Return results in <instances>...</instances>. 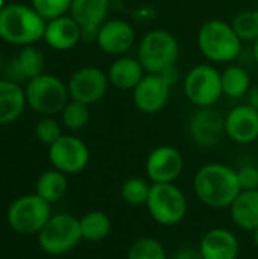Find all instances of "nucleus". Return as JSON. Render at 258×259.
I'll list each match as a JSON object with an SVG mask.
<instances>
[{"mask_svg": "<svg viewBox=\"0 0 258 259\" xmlns=\"http://www.w3.org/2000/svg\"><path fill=\"white\" fill-rule=\"evenodd\" d=\"M109 85L120 91H132L140 80L144 77L146 71L138 61L132 56H119L106 71Z\"/></svg>", "mask_w": 258, "mask_h": 259, "instance_id": "nucleus-20", "label": "nucleus"}, {"mask_svg": "<svg viewBox=\"0 0 258 259\" xmlns=\"http://www.w3.org/2000/svg\"><path fill=\"white\" fill-rule=\"evenodd\" d=\"M128 259H167V253L158 240L143 237L131 244L128 250Z\"/></svg>", "mask_w": 258, "mask_h": 259, "instance_id": "nucleus-30", "label": "nucleus"}, {"mask_svg": "<svg viewBox=\"0 0 258 259\" xmlns=\"http://www.w3.org/2000/svg\"><path fill=\"white\" fill-rule=\"evenodd\" d=\"M50 217V203L38 194L21 196L8 209L9 226L21 235H38Z\"/></svg>", "mask_w": 258, "mask_h": 259, "instance_id": "nucleus-9", "label": "nucleus"}, {"mask_svg": "<svg viewBox=\"0 0 258 259\" xmlns=\"http://www.w3.org/2000/svg\"><path fill=\"white\" fill-rule=\"evenodd\" d=\"M239 250L237 237L225 228L210 229L199 243V252L204 259H237Z\"/></svg>", "mask_w": 258, "mask_h": 259, "instance_id": "nucleus-19", "label": "nucleus"}, {"mask_svg": "<svg viewBox=\"0 0 258 259\" xmlns=\"http://www.w3.org/2000/svg\"><path fill=\"white\" fill-rule=\"evenodd\" d=\"M108 74L94 65H87L76 70L67 83L70 99L82 102L88 106L102 100L108 91Z\"/></svg>", "mask_w": 258, "mask_h": 259, "instance_id": "nucleus-11", "label": "nucleus"}, {"mask_svg": "<svg viewBox=\"0 0 258 259\" xmlns=\"http://www.w3.org/2000/svg\"><path fill=\"white\" fill-rule=\"evenodd\" d=\"M61 120L68 131H81L90 121V108L82 102L70 100L61 111Z\"/></svg>", "mask_w": 258, "mask_h": 259, "instance_id": "nucleus-27", "label": "nucleus"}, {"mask_svg": "<svg viewBox=\"0 0 258 259\" xmlns=\"http://www.w3.org/2000/svg\"><path fill=\"white\" fill-rule=\"evenodd\" d=\"M182 87L186 97L196 108H213L224 96L220 71L210 64L192 67L184 77Z\"/></svg>", "mask_w": 258, "mask_h": 259, "instance_id": "nucleus-8", "label": "nucleus"}, {"mask_svg": "<svg viewBox=\"0 0 258 259\" xmlns=\"http://www.w3.org/2000/svg\"><path fill=\"white\" fill-rule=\"evenodd\" d=\"M137 33L135 27L122 18L106 20L97 33L96 44L99 49L108 55L123 56L135 46Z\"/></svg>", "mask_w": 258, "mask_h": 259, "instance_id": "nucleus-13", "label": "nucleus"}, {"mask_svg": "<svg viewBox=\"0 0 258 259\" xmlns=\"http://www.w3.org/2000/svg\"><path fill=\"white\" fill-rule=\"evenodd\" d=\"M233 223L248 232L258 228V190H242L230 206Z\"/></svg>", "mask_w": 258, "mask_h": 259, "instance_id": "nucleus-22", "label": "nucleus"}, {"mask_svg": "<svg viewBox=\"0 0 258 259\" xmlns=\"http://www.w3.org/2000/svg\"><path fill=\"white\" fill-rule=\"evenodd\" d=\"M32 8L46 20H53L70 12L73 0H30Z\"/></svg>", "mask_w": 258, "mask_h": 259, "instance_id": "nucleus-31", "label": "nucleus"}, {"mask_svg": "<svg viewBox=\"0 0 258 259\" xmlns=\"http://www.w3.org/2000/svg\"><path fill=\"white\" fill-rule=\"evenodd\" d=\"M3 6H5V2H3V0H0V9H2Z\"/></svg>", "mask_w": 258, "mask_h": 259, "instance_id": "nucleus-39", "label": "nucleus"}, {"mask_svg": "<svg viewBox=\"0 0 258 259\" xmlns=\"http://www.w3.org/2000/svg\"><path fill=\"white\" fill-rule=\"evenodd\" d=\"M82 240L90 243H99L105 240L111 232V219L102 211H90L79 219Z\"/></svg>", "mask_w": 258, "mask_h": 259, "instance_id": "nucleus-26", "label": "nucleus"}, {"mask_svg": "<svg viewBox=\"0 0 258 259\" xmlns=\"http://www.w3.org/2000/svg\"><path fill=\"white\" fill-rule=\"evenodd\" d=\"M35 188H36L35 194H38L41 199H44L49 203H55L65 196L68 182L62 171L53 168L40 175Z\"/></svg>", "mask_w": 258, "mask_h": 259, "instance_id": "nucleus-25", "label": "nucleus"}, {"mask_svg": "<svg viewBox=\"0 0 258 259\" xmlns=\"http://www.w3.org/2000/svg\"><path fill=\"white\" fill-rule=\"evenodd\" d=\"M173 259H204V256L201 255V252H199V249L198 250H195V249H192V247H187V249H181Z\"/></svg>", "mask_w": 258, "mask_h": 259, "instance_id": "nucleus-35", "label": "nucleus"}, {"mask_svg": "<svg viewBox=\"0 0 258 259\" xmlns=\"http://www.w3.org/2000/svg\"><path fill=\"white\" fill-rule=\"evenodd\" d=\"M198 47L205 59L213 64H230L242 52V39L231 23L213 18L205 21L198 32Z\"/></svg>", "mask_w": 258, "mask_h": 259, "instance_id": "nucleus-3", "label": "nucleus"}, {"mask_svg": "<svg viewBox=\"0 0 258 259\" xmlns=\"http://www.w3.org/2000/svg\"><path fill=\"white\" fill-rule=\"evenodd\" d=\"M111 0H73L70 15L81 26L82 41H94L100 26L106 21Z\"/></svg>", "mask_w": 258, "mask_h": 259, "instance_id": "nucleus-16", "label": "nucleus"}, {"mask_svg": "<svg viewBox=\"0 0 258 259\" xmlns=\"http://www.w3.org/2000/svg\"><path fill=\"white\" fill-rule=\"evenodd\" d=\"M82 240L79 219L71 214H56L49 219L38 234L41 250L52 256L73 250Z\"/></svg>", "mask_w": 258, "mask_h": 259, "instance_id": "nucleus-6", "label": "nucleus"}, {"mask_svg": "<svg viewBox=\"0 0 258 259\" xmlns=\"http://www.w3.org/2000/svg\"><path fill=\"white\" fill-rule=\"evenodd\" d=\"M193 190L204 205L214 209L230 208L242 191L237 170L220 162L202 165L193 178Z\"/></svg>", "mask_w": 258, "mask_h": 259, "instance_id": "nucleus-1", "label": "nucleus"}, {"mask_svg": "<svg viewBox=\"0 0 258 259\" xmlns=\"http://www.w3.org/2000/svg\"><path fill=\"white\" fill-rule=\"evenodd\" d=\"M47 21L32 8L21 3L0 9V38L14 46H32L44 36Z\"/></svg>", "mask_w": 258, "mask_h": 259, "instance_id": "nucleus-2", "label": "nucleus"}, {"mask_svg": "<svg viewBox=\"0 0 258 259\" xmlns=\"http://www.w3.org/2000/svg\"><path fill=\"white\" fill-rule=\"evenodd\" d=\"M222 79V91L224 96L230 99H242L248 96L252 83L249 73L242 65H228L224 71H220Z\"/></svg>", "mask_w": 258, "mask_h": 259, "instance_id": "nucleus-24", "label": "nucleus"}, {"mask_svg": "<svg viewBox=\"0 0 258 259\" xmlns=\"http://www.w3.org/2000/svg\"><path fill=\"white\" fill-rule=\"evenodd\" d=\"M225 137L236 144H251L258 138V111L252 106L239 105L225 115Z\"/></svg>", "mask_w": 258, "mask_h": 259, "instance_id": "nucleus-17", "label": "nucleus"}, {"mask_svg": "<svg viewBox=\"0 0 258 259\" xmlns=\"http://www.w3.org/2000/svg\"><path fill=\"white\" fill-rule=\"evenodd\" d=\"M24 94L26 103L44 117L61 112L70 97L67 85L59 77L47 73L27 80Z\"/></svg>", "mask_w": 258, "mask_h": 259, "instance_id": "nucleus-5", "label": "nucleus"}, {"mask_svg": "<svg viewBox=\"0 0 258 259\" xmlns=\"http://www.w3.org/2000/svg\"><path fill=\"white\" fill-rule=\"evenodd\" d=\"M170 87L161 79L160 74L146 73L140 83L132 90V102L143 114L161 112L170 99Z\"/></svg>", "mask_w": 258, "mask_h": 259, "instance_id": "nucleus-14", "label": "nucleus"}, {"mask_svg": "<svg viewBox=\"0 0 258 259\" xmlns=\"http://www.w3.org/2000/svg\"><path fill=\"white\" fill-rule=\"evenodd\" d=\"M237 178L242 190H258V167L246 164L237 170Z\"/></svg>", "mask_w": 258, "mask_h": 259, "instance_id": "nucleus-33", "label": "nucleus"}, {"mask_svg": "<svg viewBox=\"0 0 258 259\" xmlns=\"http://www.w3.org/2000/svg\"><path fill=\"white\" fill-rule=\"evenodd\" d=\"M49 159L53 168L64 175H76L87 168L90 150L81 138L75 135H61L49 146Z\"/></svg>", "mask_w": 258, "mask_h": 259, "instance_id": "nucleus-10", "label": "nucleus"}, {"mask_svg": "<svg viewBox=\"0 0 258 259\" xmlns=\"http://www.w3.org/2000/svg\"><path fill=\"white\" fill-rule=\"evenodd\" d=\"M252 53H254V59H255V62H257V64H258V39H257V41H254Z\"/></svg>", "mask_w": 258, "mask_h": 259, "instance_id": "nucleus-37", "label": "nucleus"}, {"mask_svg": "<svg viewBox=\"0 0 258 259\" xmlns=\"http://www.w3.org/2000/svg\"><path fill=\"white\" fill-rule=\"evenodd\" d=\"M26 105V94L17 82L0 80V124L15 121Z\"/></svg>", "mask_w": 258, "mask_h": 259, "instance_id": "nucleus-23", "label": "nucleus"}, {"mask_svg": "<svg viewBox=\"0 0 258 259\" xmlns=\"http://www.w3.org/2000/svg\"><path fill=\"white\" fill-rule=\"evenodd\" d=\"M144 167L152 184H173L184 170V158L176 147L164 144L148 155Z\"/></svg>", "mask_w": 258, "mask_h": 259, "instance_id": "nucleus-12", "label": "nucleus"}, {"mask_svg": "<svg viewBox=\"0 0 258 259\" xmlns=\"http://www.w3.org/2000/svg\"><path fill=\"white\" fill-rule=\"evenodd\" d=\"M0 65H2V58H0Z\"/></svg>", "mask_w": 258, "mask_h": 259, "instance_id": "nucleus-40", "label": "nucleus"}, {"mask_svg": "<svg viewBox=\"0 0 258 259\" xmlns=\"http://www.w3.org/2000/svg\"><path fill=\"white\" fill-rule=\"evenodd\" d=\"M43 38L52 49L58 52H65L76 47L78 42L82 41V32L76 20L71 15L65 14L47 21Z\"/></svg>", "mask_w": 258, "mask_h": 259, "instance_id": "nucleus-18", "label": "nucleus"}, {"mask_svg": "<svg viewBox=\"0 0 258 259\" xmlns=\"http://www.w3.org/2000/svg\"><path fill=\"white\" fill-rule=\"evenodd\" d=\"M252 241H254L255 247L258 249V228L255 229V231H252Z\"/></svg>", "mask_w": 258, "mask_h": 259, "instance_id": "nucleus-38", "label": "nucleus"}, {"mask_svg": "<svg viewBox=\"0 0 258 259\" xmlns=\"http://www.w3.org/2000/svg\"><path fill=\"white\" fill-rule=\"evenodd\" d=\"M236 33L242 41H257L258 39V9H245L234 15L231 21Z\"/></svg>", "mask_w": 258, "mask_h": 259, "instance_id": "nucleus-28", "label": "nucleus"}, {"mask_svg": "<svg viewBox=\"0 0 258 259\" xmlns=\"http://www.w3.org/2000/svg\"><path fill=\"white\" fill-rule=\"evenodd\" d=\"M160 76H161V79H163L170 88H173V87L179 82V79H181V73H179V70H178L176 65H170V67L164 68V70L160 73Z\"/></svg>", "mask_w": 258, "mask_h": 259, "instance_id": "nucleus-34", "label": "nucleus"}, {"mask_svg": "<svg viewBox=\"0 0 258 259\" xmlns=\"http://www.w3.org/2000/svg\"><path fill=\"white\" fill-rule=\"evenodd\" d=\"M248 105L258 111V83L252 85L249 93H248Z\"/></svg>", "mask_w": 258, "mask_h": 259, "instance_id": "nucleus-36", "label": "nucleus"}, {"mask_svg": "<svg viewBox=\"0 0 258 259\" xmlns=\"http://www.w3.org/2000/svg\"><path fill=\"white\" fill-rule=\"evenodd\" d=\"M137 58L146 73L160 74L164 68L176 65L179 58V42L169 30L152 29L138 41Z\"/></svg>", "mask_w": 258, "mask_h": 259, "instance_id": "nucleus-4", "label": "nucleus"}, {"mask_svg": "<svg viewBox=\"0 0 258 259\" xmlns=\"http://www.w3.org/2000/svg\"><path fill=\"white\" fill-rule=\"evenodd\" d=\"M46 59L40 49L26 46L9 64V76L15 80H30L44 74Z\"/></svg>", "mask_w": 258, "mask_h": 259, "instance_id": "nucleus-21", "label": "nucleus"}, {"mask_svg": "<svg viewBox=\"0 0 258 259\" xmlns=\"http://www.w3.org/2000/svg\"><path fill=\"white\" fill-rule=\"evenodd\" d=\"M151 193V184L141 178H131L126 179L120 187V196L123 202L132 206H141L146 205L148 197Z\"/></svg>", "mask_w": 258, "mask_h": 259, "instance_id": "nucleus-29", "label": "nucleus"}, {"mask_svg": "<svg viewBox=\"0 0 258 259\" xmlns=\"http://www.w3.org/2000/svg\"><path fill=\"white\" fill-rule=\"evenodd\" d=\"M190 138L201 147H214L225 137V117L213 108H198L189 121Z\"/></svg>", "mask_w": 258, "mask_h": 259, "instance_id": "nucleus-15", "label": "nucleus"}, {"mask_svg": "<svg viewBox=\"0 0 258 259\" xmlns=\"http://www.w3.org/2000/svg\"><path fill=\"white\" fill-rule=\"evenodd\" d=\"M35 135L43 144L50 146L62 135V132H61V126L56 120H53L52 117H44L36 123Z\"/></svg>", "mask_w": 258, "mask_h": 259, "instance_id": "nucleus-32", "label": "nucleus"}, {"mask_svg": "<svg viewBox=\"0 0 258 259\" xmlns=\"http://www.w3.org/2000/svg\"><path fill=\"white\" fill-rule=\"evenodd\" d=\"M154 222L161 226H175L187 214V199L179 187L173 184H152L146 202Z\"/></svg>", "mask_w": 258, "mask_h": 259, "instance_id": "nucleus-7", "label": "nucleus"}]
</instances>
